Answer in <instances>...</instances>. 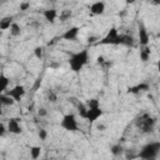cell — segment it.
<instances>
[{"instance_id":"29","label":"cell","mask_w":160,"mask_h":160,"mask_svg":"<svg viewBox=\"0 0 160 160\" xmlns=\"http://www.w3.org/2000/svg\"><path fill=\"white\" fill-rule=\"evenodd\" d=\"M46 115H48V110H46L45 108H39V109H38V116L45 118Z\"/></svg>"},{"instance_id":"31","label":"cell","mask_w":160,"mask_h":160,"mask_svg":"<svg viewBox=\"0 0 160 160\" xmlns=\"http://www.w3.org/2000/svg\"><path fill=\"white\" fill-rule=\"evenodd\" d=\"M6 128H5V125L2 124V122H0V138H2V136H5V134H6Z\"/></svg>"},{"instance_id":"39","label":"cell","mask_w":160,"mask_h":160,"mask_svg":"<svg viewBox=\"0 0 160 160\" xmlns=\"http://www.w3.org/2000/svg\"><path fill=\"white\" fill-rule=\"evenodd\" d=\"M1 34H2V31H0V36H1Z\"/></svg>"},{"instance_id":"17","label":"cell","mask_w":160,"mask_h":160,"mask_svg":"<svg viewBox=\"0 0 160 160\" xmlns=\"http://www.w3.org/2000/svg\"><path fill=\"white\" fill-rule=\"evenodd\" d=\"M75 106H76V110H78V114H79V116H80V118H82V119H86L88 108H86L85 102H81V101L79 100V101H78V104H76Z\"/></svg>"},{"instance_id":"18","label":"cell","mask_w":160,"mask_h":160,"mask_svg":"<svg viewBox=\"0 0 160 160\" xmlns=\"http://www.w3.org/2000/svg\"><path fill=\"white\" fill-rule=\"evenodd\" d=\"M10 84V79L5 74H0V94H4Z\"/></svg>"},{"instance_id":"13","label":"cell","mask_w":160,"mask_h":160,"mask_svg":"<svg viewBox=\"0 0 160 160\" xmlns=\"http://www.w3.org/2000/svg\"><path fill=\"white\" fill-rule=\"evenodd\" d=\"M149 89H150L149 84H146V82H141V84L130 86V88L128 89V91L131 92V94H139V92H142V91H148Z\"/></svg>"},{"instance_id":"32","label":"cell","mask_w":160,"mask_h":160,"mask_svg":"<svg viewBox=\"0 0 160 160\" xmlns=\"http://www.w3.org/2000/svg\"><path fill=\"white\" fill-rule=\"evenodd\" d=\"M136 158V154H132V150L131 151H126V159L128 160H132V159H135Z\"/></svg>"},{"instance_id":"40","label":"cell","mask_w":160,"mask_h":160,"mask_svg":"<svg viewBox=\"0 0 160 160\" xmlns=\"http://www.w3.org/2000/svg\"><path fill=\"white\" fill-rule=\"evenodd\" d=\"M151 160H156V159H151Z\"/></svg>"},{"instance_id":"24","label":"cell","mask_w":160,"mask_h":160,"mask_svg":"<svg viewBox=\"0 0 160 160\" xmlns=\"http://www.w3.org/2000/svg\"><path fill=\"white\" fill-rule=\"evenodd\" d=\"M45 96H46V99H48L50 102H56V101H58V94H56L54 90H51V89L46 90Z\"/></svg>"},{"instance_id":"5","label":"cell","mask_w":160,"mask_h":160,"mask_svg":"<svg viewBox=\"0 0 160 160\" xmlns=\"http://www.w3.org/2000/svg\"><path fill=\"white\" fill-rule=\"evenodd\" d=\"M121 41V34H119L118 29L115 26H111L106 35L99 41L100 45H120Z\"/></svg>"},{"instance_id":"3","label":"cell","mask_w":160,"mask_h":160,"mask_svg":"<svg viewBox=\"0 0 160 160\" xmlns=\"http://www.w3.org/2000/svg\"><path fill=\"white\" fill-rule=\"evenodd\" d=\"M159 152H160V142L150 141L139 150V152L136 154V158L141 160H151V159H156Z\"/></svg>"},{"instance_id":"9","label":"cell","mask_w":160,"mask_h":160,"mask_svg":"<svg viewBox=\"0 0 160 160\" xmlns=\"http://www.w3.org/2000/svg\"><path fill=\"white\" fill-rule=\"evenodd\" d=\"M104 115V110L101 109V106L99 108H92V109H88V114H86V119L90 124L96 122L101 116Z\"/></svg>"},{"instance_id":"2","label":"cell","mask_w":160,"mask_h":160,"mask_svg":"<svg viewBox=\"0 0 160 160\" xmlns=\"http://www.w3.org/2000/svg\"><path fill=\"white\" fill-rule=\"evenodd\" d=\"M135 125L136 128L144 132V134H150L154 131L155 129V125H156V118L151 116L150 114L145 112V114H141L140 116H138L135 119Z\"/></svg>"},{"instance_id":"25","label":"cell","mask_w":160,"mask_h":160,"mask_svg":"<svg viewBox=\"0 0 160 160\" xmlns=\"http://www.w3.org/2000/svg\"><path fill=\"white\" fill-rule=\"evenodd\" d=\"M86 108L88 109H92V108H99L100 106V101H99V99H89L88 101H86Z\"/></svg>"},{"instance_id":"22","label":"cell","mask_w":160,"mask_h":160,"mask_svg":"<svg viewBox=\"0 0 160 160\" xmlns=\"http://www.w3.org/2000/svg\"><path fill=\"white\" fill-rule=\"evenodd\" d=\"M72 16V11L71 10H69V9H64V10H61V12H60V15L58 16L59 18V20L60 21H66V20H70V18Z\"/></svg>"},{"instance_id":"10","label":"cell","mask_w":160,"mask_h":160,"mask_svg":"<svg viewBox=\"0 0 160 160\" xmlns=\"http://www.w3.org/2000/svg\"><path fill=\"white\" fill-rule=\"evenodd\" d=\"M79 32H80V29L78 26H71L70 29H68L64 34H62V39L66 40V41H74L78 39L79 36Z\"/></svg>"},{"instance_id":"26","label":"cell","mask_w":160,"mask_h":160,"mask_svg":"<svg viewBox=\"0 0 160 160\" xmlns=\"http://www.w3.org/2000/svg\"><path fill=\"white\" fill-rule=\"evenodd\" d=\"M34 55H35L36 59L41 60L44 58V49H42V46H35L34 48Z\"/></svg>"},{"instance_id":"36","label":"cell","mask_w":160,"mask_h":160,"mask_svg":"<svg viewBox=\"0 0 160 160\" xmlns=\"http://www.w3.org/2000/svg\"><path fill=\"white\" fill-rule=\"evenodd\" d=\"M31 26H35V28H38V26H40V24H39V22H36V21H34V22L31 24Z\"/></svg>"},{"instance_id":"37","label":"cell","mask_w":160,"mask_h":160,"mask_svg":"<svg viewBox=\"0 0 160 160\" xmlns=\"http://www.w3.org/2000/svg\"><path fill=\"white\" fill-rule=\"evenodd\" d=\"M60 64H51V68H59Z\"/></svg>"},{"instance_id":"23","label":"cell","mask_w":160,"mask_h":160,"mask_svg":"<svg viewBox=\"0 0 160 160\" xmlns=\"http://www.w3.org/2000/svg\"><path fill=\"white\" fill-rule=\"evenodd\" d=\"M0 102H1L2 106H4V105H5V106H11L15 101H14L10 96H8L6 94H0Z\"/></svg>"},{"instance_id":"27","label":"cell","mask_w":160,"mask_h":160,"mask_svg":"<svg viewBox=\"0 0 160 160\" xmlns=\"http://www.w3.org/2000/svg\"><path fill=\"white\" fill-rule=\"evenodd\" d=\"M38 138H39L41 141H45L46 138H48V131H46L44 128H40V129L38 130Z\"/></svg>"},{"instance_id":"16","label":"cell","mask_w":160,"mask_h":160,"mask_svg":"<svg viewBox=\"0 0 160 160\" xmlns=\"http://www.w3.org/2000/svg\"><path fill=\"white\" fill-rule=\"evenodd\" d=\"M135 42V39L132 35H128V34H121V41L120 45H125V46H132Z\"/></svg>"},{"instance_id":"38","label":"cell","mask_w":160,"mask_h":160,"mask_svg":"<svg viewBox=\"0 0 160 160\" xmlns=\"http://www.w3.org/2000/svg\"><path fill=\"white\" fill-rule=\"evenodd\" d=\"M2 115V105H1V102H0V116Z\"/></svg>"},{"instance_id":"19","label":"cell","mask_w":160,"mask_h":160,"mask_svg":"<svg viewBox=\"0 0 160 160\" xmlns=\"http://www.w3.org/2000/svg\"><path fill=\"white\" fill-rule=\"evenodd\" d=\"M29 155H30L31 160H38L40 158V155H41V148L38 146V145L31 146L30 150H29Z\"/></svg>"},{"instance_id":"4","label":"cell","mask_w":160,"mask_h":160,"mask_svg":"<svg viewBox=\"0 0 160 160\" xmlns=\"http://www.w3.org/2000/svg\"><path fill=\"white\" fill-rule=\"evenodd\" d=\"M60 126L69 131V132H76L79 130V122H78V119L75 116V114L72 112H68L65 114L62 118H61V121H60Z\"/></svg>"},{"instance_id":"28","label":"cell","mask_w":160,"mask_h":160,"mask_svg":"<svg viewBox=\"0 0 160 160\" xmlns=\"http://www.w3.org/2000/svg\"><path fill=\"white\" fill-rule=\"evenodd\" d=\"M29 8H30V2H29V1H22V2H20V5H19V9H20L21 11L29 10Z\"/></svg>"},{"instance_id":"14","label":"cell","mask_w":160,"mask_h":160,"mask_svg":"<svg viewBox=\"0 0 160 160\" xmlns=\"http://www.w3.org/2000/svg\"><path fill=\"white\" fill-rule=\"evenodd\" d=\"M150 55H151V50L149 46H141L140 51H139V58L142 62H146L150 60Z\"/></svg>"},{"instance_id":"34","label":"cell","mask_w":160,"mask_h":160,"mask_svg":"<svg viewBox=\"0 0 160 160\" xmlns=\"http://www.w3.org/2000/svg\"><path fill=\"white\" fill-rule=\"evenodd\" d=\"M40 85H41V79L39 78V79H36V81H35V85H34V88H32V89H34V90H36V89H38Z\"/></svg>"},{"instance_id":"11","label":"cell","mask_w":160,"mask_h":160,"mask_svg":"<svg viewBox=\"0 0 160 160\" xmlns=\"http://www.w3.org/2000/svg\"><path fill=\"white\" fill-rule=\"evenodd\" d=\"M105 9H106V5L104 1H95L89 8V10L92 15H102L105 12Z\"/></svg>"},{"instance_id":"1","label":"cell","mask_w":160,"mask_h":160,"mask_svg":"<svg viewBox=\"0 0 160 160\" xmlns=\"http://www.w3.org/2000/svg\"><path fill=\"white\" fill-rule=\"evenodd\" d=\"M89 59H90V55L88 49H82L78 52L71 54V56L69 58L70 70L74 72H80L84 69V66L89 62Z\"/></svg>"},{"instance_id":"12","label":"cell","mask_w":160,"mask_h":160,"mask_svg":"<svg viewBox=\"0 0 160 160\" xmlns=\"http://www.w3.org/2000/svg\"><path fill=\"white\" fill-rule=\"evenodd\" d=\"M42 16H44V19H45L48 22L54 24L55 20L58 19V16H59V12H58L56 9L50 8V9H45V10L42 11Z\"/></svg>"},{"instance_id":"7","label":"cell","mask_w":160,"mask_h":160,"mask_svg":"<svg viewBox=\"0 0 160 160\" xmlns=\"http://www.w3.org/2000/svg\"><path fill=\"white\" fill-rule=\"evenodd\" d=\"M25 94H26V90H25V86L24 85H15L12 89H10L9 91H6V95L10 96L15 102L21 101V99L25 96Z\"/></svg>"},{"instance_id":"35","label":"cell","mask_w":160,"mask_h":160,"mask_svg":"<svg viewBox=\"0 0 160 160\" xmlns=\"http://www.w3.org/2000/svg\"><path fill=\"white\" fill-rule=\"evenodd\" d=\"M95 39H96L95 36H89V38H88V41H89V42H92Z\"/></svg>"},{"instance_id":"15","label":"cell","mask_w":160,"mask_h":160,"mask_svg":"<svg viewBox=\"0 0 160 160\" xmlns=\"http://www.w3.org/2000/svg\"><path fill=\"white\" fill-rule=\"evenodd\" d=\"M12 22H14L12 16H5V18H2V19L0 20V31L9 30Z\"/></svg>"},{"instance_id":"21","label":"cell","mask_w":160,"mask_h":160,"mask_svg":"<svg viewBox=\"0 0 160 160\" xmlns=\"http://www.w3.org/2000/svg\"><path fill=\"white\" fill-rule=\"evenodd\" d=\"M9 31H10V35L11 36H20L21 35V26L18 24V22H12L11 24V26H10V29H9Z\"/></svg>"},{"instance_id":"20","label":"cell","mask_w":160,"mask_h":160,"mask_svg":"<svg viewBox=\"0 0 160 160\" xmlns=\"http://www.w3.org/2000/svg\"><path fill=\"white\" fill-rule=\"evenodd\" d=\"M110 152H111L114 156H120V155H122V154L125 152V150H124L122 145H120V144H114V145H111V148H110Z\"/></svg>"},{"instance_id":"6","label":"cell","mask_w":160,"mask_h":160,"mask_svg":"<svg viewBox=\"0 0 160 160\" xmlns=\"http://www.w3.org/2000/svg\"><path fill=\"white\" fill-rule=\"evenodd\" d=\"M138 39L140 42V46H149L150 42V35L149 31L146 29V26L144 25V22H139L138 25Z\"/></svg>"},{"instance_id":"33","label":"cell","mask_w":160,"mask_h":160,"mask_svg":"<svg viewBox=\"0 0 160 160\" xmlns=\"http://www.w3.org/2000/svg\"><path fill=\"white\" fill-rule=\"evenodd\" d=\"M96 62H98V64H104V62H105V59H104V56H102V55L98 56V58H96Z\"/></svg>"},{"instance_id":"30","label":"cell","mask_w":160,"mask_h":160,"mask_svg":"<svg viewBox=\"0 0 160 160\" xmlns=\"http://www.w3.org/2000/svg\"><path fill=\"white\" fill-rule=\"evenodd\" d=\"M96 130L98 131H105L106 130V125L105 124H102V122H99V124H96Z\"/></svg>"},{"instance_id":"8","label":"cell","mask_w":160,"mask_h":160,"mask_svg":"<svg viewBox=\"0 0 160 160\" xmlns=\"http://www.w3.org/2000/svg\"><path fill=\"white\" fill-rule=\"evenodd\" d=\"M6 130L10 132V134H14V135H19L22 132V128H21V124H20V119L18 118H11L8 120V128Z\"/></svg>"}]
</instances>
